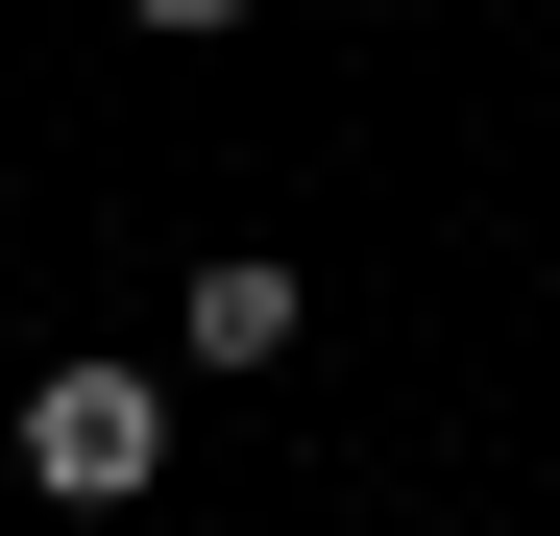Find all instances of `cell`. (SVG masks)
<instances>
[{
	"label": "cell",
	"instance_id": "6da1fadb",
	"mask_svg": "<svg viewBox=\"0 0 560 536\" xmlns=\"http://www.w3.org/2000/svg\"><path fill=\"white\" fill-rule=\"evenodd\" d=\"M25 488H49V512H147V488H171V366H122V341L49 366V391H25Z\"/></svg>",
	"mask_w": 560,
	"mask_h": 536
},
{
	"label": "cell",
	"instance_id": "3957f363",
	"mask_svg": "<svg viewBox=\"0 0 560 536\" xmlns=\"http://www.w3.org/2000/svg\"><path fill=\"white\" fill-rule=\"evenodd\" d=\"M122 25H171V49H220V25H244V0H122Z\"/></svg>",
	"mask_w": 560,
	"mask_h": 536
},
{
	"label": "cell",
	"instance_id": "7a4b0ae2",
	"mask_svg": "<svg viewBox=\"0 0 560 536\" xmlns=\"http://www.w3.org/2000/svg\"><path fill=\"white\" fill-rule=\"evenodd\" d=\"M293 341H317V293H293V268H268V244H196V293H171V366H293Z\"/></svg>",
	"mask_w": 560,
	"mask_h": 536
}]
</instances>
